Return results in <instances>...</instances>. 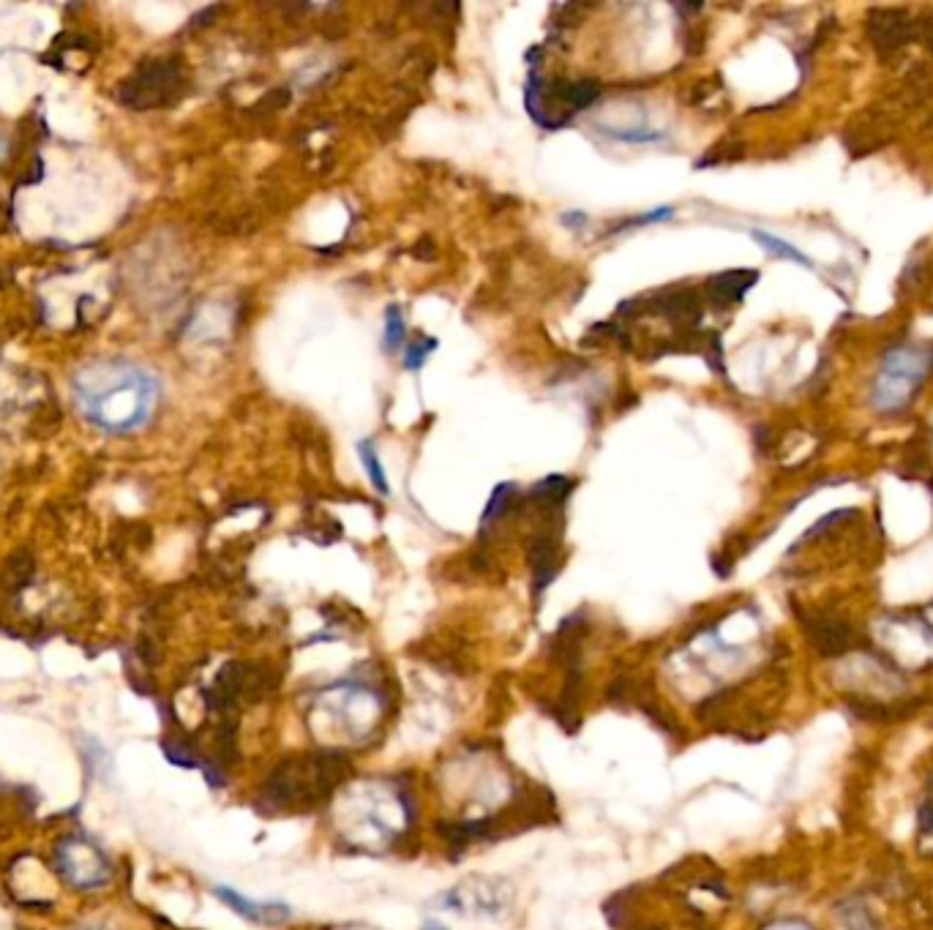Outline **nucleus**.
<instances>
[{
	"instance_id": "10",
	"label": "nucleus",
	"mask_w": 933,
	"mask_h": 930,
	"mask_svg": "<svg viewBox=\"0 0 933 930\" xmlns=\"http://www.w3.org/2000/svg\"><path fill=\"white\" fill-rule=\"evenodd\" d=\"M164 753H167V759H170L175 767H186V770L202 767L200 750H197V745H194L189 737H175V740H167L164 742Z\"/></svg>"
},
{
	"instance_id": "2",
	"label": "nucleus",
	"mask_w": 933,
	"mask_h": 930,
	"mask_svg": "<svg viewBox=\"0 0 933 930\" xmlns=\"http://www.w3.org/2000/svg\"><path fill=\"white\" fill-rule=\"evenodd\" d=\"M352 759L344 750H311L281 759L260 786V802L268 813L279 810H311L331 800L347 783Z\"/></svg>"
},
{
	"instance_id": "14",
	"label": "nucleus",
	"mask_w": 933,
	"mask_h": 930,
	"mask_svg": "<svg viewBox=\"0 0 933 930\" xmlns=\"http://www.w3.org/2000/svg\"><path fill=\"white\" fill-rule=\"evenodd\" d=\"M434 347H437V341H434V339H429L426 344H423V341L412 344L410 350H407V355H404V366H407L410 371H418L423 363H426V358L432 355Z\"/></svg>"
},
{
	"instance_id": "8",
	"label": "nucleus",
	"mask_w": 933,
	"mask_h": 930,
	"mask_svg": "<svg viewBox=\"0 0 933 930\" xmlns=\"http://www.w3.org/2000/svg\"><path fill=\"white\" fill-rule=\"evenodd\" d=\"M868 30L873 36V47L887 55L901 50L903 41L909 39V17L903 11H873Z\"/></svg>"
},
{
	"instance_id": "11",
	"label": "nucleus",
	"mask_w": 933,
	"mask_h": 930,
	"mask_svg": "<svg viewBox=\"0 0 933 930\" xmlns=\"http://www.w3.org/2000/svg\"><path fill=\"white\" fill-rule=\"evenodd\" d=\"M358 453H361L363 467L369 470V478H372L374 489L380 491V494H388V478H385V470H382L380 459H377V453H374V445L369 440H363L358 445Z\"/></svg>"
},
{
	"instance_id": "7",
	"label": "nucleus",
	"mask_w": 933,
	"mask_h": 930,
	"mask_svg": "<svg viewBox=\"0 0 933 930\" xmlns=\"http://www.w3.org/2000/svg\"><path fill=\"white\" fill-rule=\"evenodd\" d=\"M216 898H221L230 906L235 914H241L243 920L254 922V925H281L292 917V911L287 903H271V900H251L243 898L241 892L230 890V887H216Z\"/></svg>"
},
{
	"instance_id": "12",
	"label": "nucleus",
	"mask_w": 933,
	"mask_h": 930,
	"mask_svg": "<svg viewBox=\"0 0 933 930\" xmlns=\"http://www.w3.org/2000/svg\"><path fill=\"white\" fill-rule=\"evenodd\" d=\"M753 238L759 240L767 251L778 254V257H786V260H794L797 265H808V268H811L808 257H803V254L794 249V246H789V243H783L781 238H773V235H767V232H759V230H753Z\"/></svg>"
},
{
	"instance_id": "17",
	"label": "nucleus",
	"mask_w": 933,
	"mask_h": 930,
	"mask_svg": "<svg viewBox=\"0 0 933 930\" xmlns=\"http://www.w3.org/2000/svg\"><path fill=\"white\" fill-rule=\"evenodd\" d=\"M423 930H448V928H445V925H440V922L429 920V922H423Z\"/></svg>"
},
{
	"instance_id": "13",
	"label": "nucleus",
	"mask_w": 933,
	"mask_h": 930,
	"mask_svg": "<svg viewBox=\"0 0 933 930\" xmlns=\"http://www.w3.org/2000/svg\"><path fill=\"white\" fill-rule=\"evenodd\" d=\"M385 320H388V328H385V347H388V352H396V347H399L404 339L402 309H399V306H391L388 314H385Z\"/></svg>"
},
{
	"instance_id": "6",
	"label": "nucleus",
	"mask_w": 933,
	"mask_h": 930,
	"mask_svg": "<svg viewBox=\"0 0 933 930\" xmlns=\"http://www.w3.org/2000/svg\"><path fill=\"white\" fill-rule=\"evenodd\" d=\"M803 625L808 630V639L813 641V647L822 652L824 658H838V655H843L852 647V625L835 620L830 614H808Z\"/></svg>"
},
{
	"instance_id": "1",
	"label": "nucleus",
	"mask_w": 933,
	"mask_h": 930,
	"mask_svg": "<svg viewBox=\"0 0 933 930\" xmlns=\"http://www.w3.org/2000/svg\"><path fill=\"white\" fill-rule=\"evenodd\" d=\"M74 401L99 429L126 434L151 420L159 401V380L151 371L121 358L85 363L71 382Z\"/></svg>"
},
{
	"instance_id": "16",
	"label": "nucleus",
	"mask_w": 933,
	"mask_h": 930,
	"mask_svg": "<svg viewBox=\"0 0 933 930\" xmlns=\"http://www.w3.org/2000/svg\"><path fill=\"white\" fill-rule=\"evenodd\" d=\"M917 824H920L923 835L933 838V800L920 805V810H917Z\"/></svg>"
},
{
	"instance_id": "15",
	"label": "nucleus",
	"mask_w": 933,
	"mask_h": 930,
	"mask_svg": "<svg viewBox=\"0 0 933 930\" xmlns=\"http://www.w3.org/2000/svg\"><path fill=\"white\" fill-rule=\"evenodd\" d=\"M511 491H513V486H508V483H505V486H497V489H494V497H492V500H489V508H486V513H483V527H486L489 521H494V519H497V516H500L502 508L508 505V502H505V500L511 497Z\"/></svg>"
},
{
	"instance_id": "4",
	"label": "nucleus",
	"mask_w": 933,
	"mask_h": 930,
	"mask_svg": "<svg viewBox=\"0 0 933 930\" xmlns=\"http://www.w3.org/2000/svg\"><path fill=\"white\" fill-rule=\"evenodd\" d=\"M58 870L71 887L93 890L110 881V862L104 851L88 838H66L58 843Z\"/></svg>"
},
{
	"instance_id": "5",
	"label": "nucleus",
	"mask_w": 933,
	"mask_h": 930,
	"mask_svg": "<svg viewBox=\"0 0 933 930\" xmlns=\"http://www.w3.org/2000/svg\"><path fill=\"white\" fill-rule=\"evenodd\" d=\"M925 369H928V363L920 360V352H914V355L906 350L893 352L884 363L882 377L876 382V393L887 399L882 407H901L909 396V390L925 374Z\"/></svg>"
},
{
	"instance_id": "3",
	"label": "nucleus",
	"mask_w": 933,
	"mask_h": 930,
	"mask_svg": "<svg viewBox=\"0 0 933 930\" xmlns=\"http://www.w3.org/2000/svg\"><path fill=\"white\" fill-rule=\"evenodd\" d=\"M181 90V69L172 60H153L123 85L121 101L134 110H156V107L172 104Z\"/></svg>"
},
{
	"instance_id": "9",
	"label": "nucleus",
	"mask_w": 933,
	"mask_h": 930,
	"mask_svg": "<svg viewBox=\"0 0 933 930\" xmlns=\"http://www.w3.org/2000/svg\"><path fill=\"white\" fill-rule=\"evenodd\" d=\"M753 281H756V273H753V270H732V273H723V276L710 281V290H713L715 300L734 303V300H740L745 292L751 290Z\"/></svg>"
}]
</instances>
